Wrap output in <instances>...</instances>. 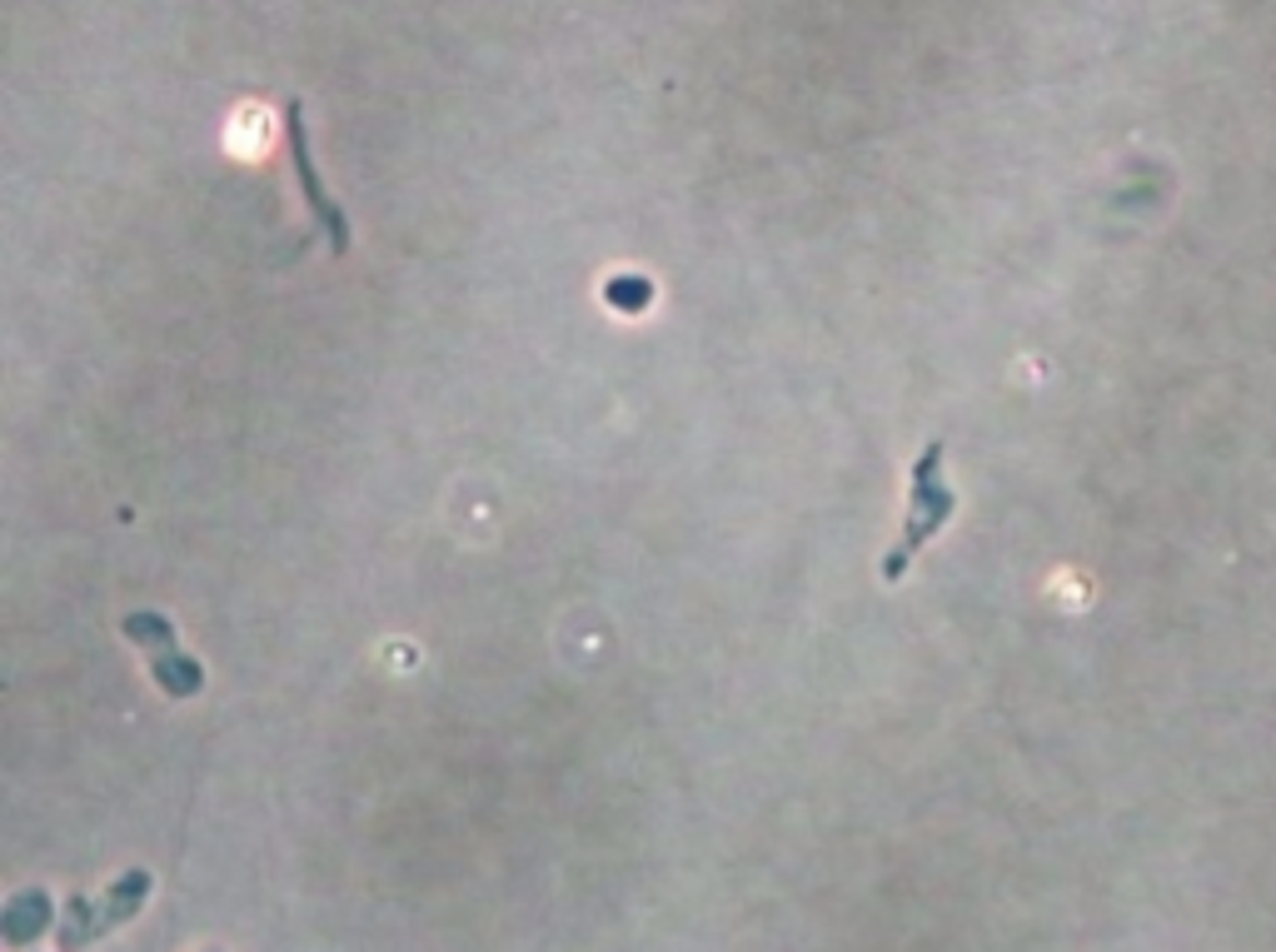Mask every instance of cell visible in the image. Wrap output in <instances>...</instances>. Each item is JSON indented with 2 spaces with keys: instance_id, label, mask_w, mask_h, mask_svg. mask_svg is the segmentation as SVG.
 Returning a JSON list of instances; mask_svg holds the SVG:
<instances>
[{
  "instance_id": "obj_1",
  "label": "cell",
  "mask_w": 1276,
  "mask_h": 952,
  "mask_svg": "<svg viewBox=\"0 0 1276 952\" xmlns=\"http://www.w3.org/2000/svg\"><path fill=\"white\" fill-rule=\"evenodd\" d=\"M952 514H958V494H952L948 479H943V439H933V444H927V449L913 459L908 519H903V533H898L892 554L882 559V578H903V574H908V564H913L917 554H923V544L943 529V524L952 519Z\"/></svg>"
},
{
  "instance_id": "obj_2",
  "label": "cell",
  "mask_w": 1276,
  "mask_h": 952,
  "mask_svg": "<svg viewBox=\"0 0 1276 952\" xmlns=\"http://www.w3.org/2000/svg\"><path fill=\"white\" fill-rule=\"evenodd\" d=\"M120 634L130 638V644L145 648L150 673H155V683L169 693V698H195V693L204 689V669L180 648V638H175V624H169L165 613H155V609L125 613V619H120Z\"/></svg>"
},
{
  "instance_id": "obj_3",
  "label": "cell",
  "mask_w": 1276,
  "mask_h": 952,
  "mask_svg": "<svg viewBox=\"0 0 1276 952\" xmlns=\"http://www.w3.org/2000/svg\"><path fill=\"white\" fill-rule=\"evenodd\" d=\"M284 150H290V165H294V180H300V195H305L309 215H315L319 235L329 239V250L344 255L350 250V220L339 210V200L325 190L315 171V155H309V126H305V105L300 101H284Z\"/></svg>"
},
{
  "instance_id": "obj_4",
  "label": "cell",
  "mask_w": 1276,
  "mask_h": 952,
  "mask_svg": "<svg viewBox=\"0 0 1276 952\" xmlns=\"http://www.w3.org/2000/svg\"><path fill=\"white\" fill-rule=\"evenodd\" d=\"M145 893H150V873L145 868H130V873L105 893V903H70V918H66V928H60V952H85L95 938H105V932L120 928V922H130L140 913V903H145Z\"/></svg>"
}]
</instances>
